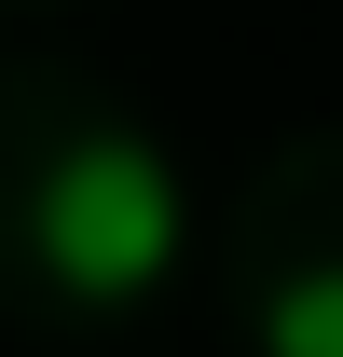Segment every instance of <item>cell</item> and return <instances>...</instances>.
Segmentation results:
<instances>
[{"label": "cell", "mask_w": 343, "mask_h": 357, "mask_svg": "<svg viewBox=\"0 0 343 357\" xmlns=\"http://www.w3.org/2000/svg\"><path fill=\"white\" fill-rule=\"evenodd\" d=\"M28 234H42L55 289H83V303H137V289H165L178 261V178L151 137H69L42 178V206H28Z\"/></svg>", "instance_id": "1"}, {"label": "cell", "mask_w": 343, "mask_h": 357, "mask_svg": "<svg viewBox=\"0 0 343 357\" xmlns=\"http://www.w3.org/2000/svg\"><path fill=\"white\" fill-rule=\"evenodd\" d=\"M261 357H343V261L289 275V289L261 303Z\"/></svg>", "instance_id": "2"}]
</instances>
